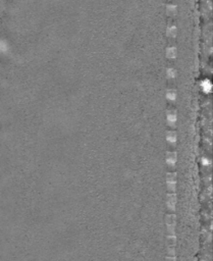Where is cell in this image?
<instances>
[{
    "label": "cell",
    "instance_id": "cell-2",
    "mask_svg": "<svg viewBox=\"0 0 213 261\" xmlns=\"http://www.w3.org/2000/svg\"><path fill=\"white\" fill-rule=\"evenodd\" d=\"M175 221H176V216L173 213H168L165 215V223L166 226H175Z\"/></svg>",
    "mask_w": 213,
    "mask_h": 261
},
{
    "label": "cell",
    "instance_id": "cell-4",
    "mask_svg": "<svg viewBox=\"0 0 213 261\" xmlns=\"http://www.w3.org/2000/svg\"><path fill=\"white\" fill-rule=\"evenodd\" d=\"M175 244H176L175 236H167V238H166V245H167V247H174Z\"/></svg>",
    "mask_w": 213,
    "mask_h": 261
},
{
    "label": "cell",
    "instance_id": "cell-8",
    "mask_svg": "<svg viewBox=\"0 0 213 261\" xmlns=\"http://www.w3.org/2000/svg\"><path fill=\"white\" fill-rule=\"evenodd\" d=\"M165 261H176L175 257H166Z\"/></svg>",
    "mask_w": 213,
    "mask_h": 261
},
{
    "label": "cell",
    "instance_id": "cell-5",
    "mask_svg": "<svg viewBox=\"0 0 213 261\" xmlns=\"http://www.w3.org/2000/svg\"><path fill=\"white\" fill-rule=\"evenodd\" d=\"M176 185L175 183H172V182H167V191L168 193H174L175 192V189H176Z\"/></svg>",
    "mask_w": 213,
    "mask_h": 261
},
{
    "label": "cell",
    "instance_id": "cell-1",
    "mask_svg": "<svg viewBox=\"0 0 213 261\" xmlns=\"http://www.w3.org/2000/svg\"><path fill=\"white\" fill-rule=\"evenodd\" d=\"M175 204H176V196L174 193H170L166 196V205L169 211H175Z\"/></svg>",
    "mask_w": 213,
    "mask_h": 261
},
{
    "label": "cell",
    "instance_id": "cell-7",
    "mask_svg": "<svg viewBox=\"0 0 213 261\" xmlns=\"http://www.w3.org/2000/svg\"><path fill=\"white\" fill-rule=\"evenodd\" d=\"M175 250L174 247H167V257H174Z\"/></svg>",
    "mask_w": 213,
    "mask_h": 261
},
{
    "label": "cell",
    "instance_id": "cell-6",
    "mask_svg": "<svg viewBox=\"0 0 213 261\" xmlns=\"http://www.w3.org/2000/svg\"><path fill=\"white\" fill-rule=\"evenodd\" d=\"M166 180L167 182H172V183H175V180H176V174L175 172H168L166 174Z\"/></svg>",
    "mask_w": 213,
    "mask_h": 261
},
{
    "label": "cell",
    "instance_id": "cell-3",
    "mask_svg": "<svg viewBox=\"0 0 213 261\" xmlns=\"http://www.w3.org/2000/svg\"><path fill=\"white\" fill-rule=\"evenodd\" d=\"M166 160H167L168 164H174V163L176 162V154H175L174 152H169V153L167 154V158H166Z\"/></svg>",
    "mask_w": 213,
    "mask_h": 261
}]
</instances>
